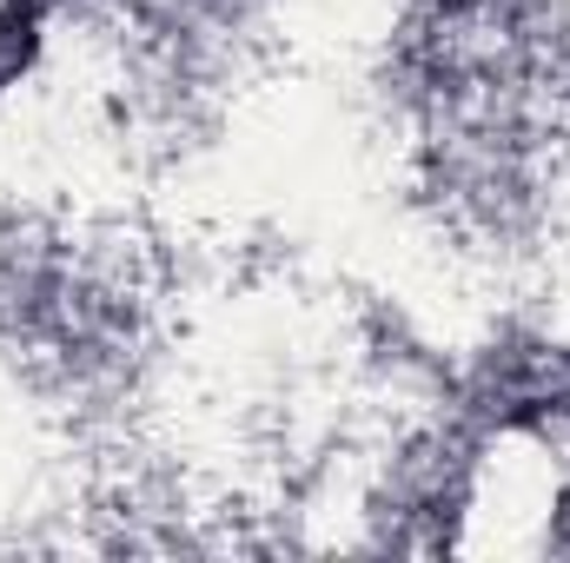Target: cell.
<instances>
[{"mask_svg": "<svg viewBox=\"0 0 570 563\" xmlns=\"http://www.w3.org/2000/svg\"><path fill=\"white\" fill-rule=\"evenodd\" d=\"M27 53H33V0H13L0 13V87L27 67Z\"/></svg>", "mask_w": 570, "mask_h": 563, "instance_id": "1", "label": "cell"}]
</instances>
